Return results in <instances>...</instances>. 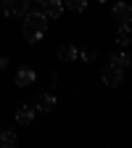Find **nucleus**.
<instances>
[{
    "instance_id": "nucleus-8",
    "label": "nucleus",
    "mask_w": 132,
    "mask_h": 148,
    "mask_svg": "<svg viewBox=\"0 0 132 148\" xmlns=\"http://www.w3.org/2000/svg\"><path fill=\"white\" fill-rule=\"evenodd\" d=\"M79 58V48L77 45H61L58 48V61H64V64H69V61H77Z\"/></svg>"
},
{
    "instance_id": "nucleus-13",
    "label": "nucleus",
    "mask_w": 132,
    "mask_h": 148,
    "mask_svg": "<svg viewBox=\"0 0 132 148\" xmlns=\"http://www.w3.org/2000/svg\"><path fill=\"white\" fill-rule=\"evenodd\" d=\"M64 8H69V11H77V13H82V11L87 8V0H64Z\"/></svg>"
},
{
    "instance_id": "nucleus-4",
    "label": "nucleus",
    "mask_w": 132,
    "mask_h": 148,
    "mask_svg": "<svg viewBox=\"0 0 132 148\" xmlns=\"http://www.w3.org/2000/svg\"><path fill=\"white\" fill-rule=\"evenodd\" d=\"M111 13H114V18L119 24H129L132 21V8L124 3V0H119V3H114V8H111Z\"/></svg>"
},
{
    "instance_id": "nucleus-6",
    "label": "nucleus",
    "mask_w": 132,
    "mask_h": 148,
    "mask_svg": "<svg viewBox=\"0 0 132 148\" xmlns=\"http://www.w3.org/2000/svg\"><path fill=\"white\" fill-rule=\"evenodd\" d=\"M34 79H37V74H34L29 66H21V69L16 71V87H29Z\"/></svg>"
},
{
    "instance_id": "nucleus-17",
    "label": "nucleus",
    "mask_w": 132,
    "mask_h": 148,
    "mask_svg": "<svg viewBox=\"0 0 132 148\" xmlns=\"http://www.w3.org/2000/svg\"><path fill=\"white\" fill-rule=\"evenodd\" d=\"M98 3H106V0H98Z\"/></svg>"
},
{
    "instance_id": "nucleus-12",
    "label": "nucleus",
    "mask_w": 132,
    "mask_h": 148,
    "mask_svg": "<svg viewBox=\"0 0 132 148\" xmlns=\"http://www.w3.org/2000/svg\"><path fill=\"white\" fill-rule=\"evenodd\" d=\"M11 145H16V135L11 130H0V148H11Z\"/></svg>"
},
{
    "instance_id": "nucleus-7",
    "label": "nucleus",
    "mask_w": 132,
    "mask_h": 148,
    "mask_svg": "<svg viewBox=\"0 0 132 148\" xmlns=\"http://www.w3.org/2000/svg\"><path fill=\"white\" fill-rule=\"evenodd\" d=\"M42 13L48 18H58L64 13V0H45L42 3Z\"/></svg>"
},
{
    "instance_id": "nucleus-10",
    "label": "nucleus",
    "mask_w": 132,
    "mask_h": 148,
    "mask_svg": "<svg viewBox=\"0 0 132 148\" xmlns=\"http://www.w3.org/2000/svg\"><path fill=\"white\" fill-rule=\"evenodd\" d=\"M34 119V106H18L16 108V122L18 124H32Z\"/></svg>"
},
{
    "instance_id": "nucleus-1",
    "label": "nucleus",
    "mask_w": 132,
    "mask_h": 148,
    "mask_svg": "<svg viewBox=\"0 0 132 148\" xmlns=\"http://www.w3.org/2000/svg\"><path fill=\"white\" fill-rule=\"evenodd\" d=\"M45 32H48V16L42 11H27L24 13V24H21L24 40L27 42H37Z\"/></svg>"
},
{
    "instance_id": "nucleus-11",
    "label": "nucleus",
    "mask_w": 132,
    "mask_h": 148,
    "mask_svg": "<svg viewBox=\"0 0 132 148\" xmlns=\"http://www.w3.org/2000/svg\"><path fill=\"white\" fill-rule=\"evenodd\" d=\"M129 40H132L129 24H119V29H116V45H119V48H127V45H129Z\"/></svg>"
},
{
    "instance_id": "nucleus-9",
    "label": "nucleus",
    "mask_w": 132,
    "mask_h": 148,
    "mask_svg": "<svg viewBox=\"0 0 132 148\" xmlns=\"http://www.w3.org/2000/svg\"><path fill=\"white\" fill-rule=\"evenodd\" d=\"M108 64L116 66V69H127V66H132V58H129L127 53H122V50H114V53L108 56Z\"/></svg>"
},
{
    "instance_id": "nucleus-16",
    "label": "nucleus",
    "mask_w": 132,
    "mask_h": 148,
    "mask_svg": "<svg viewBox=\"0 0 132 148\" xmlns=\"http://www.w3.org/2000/svg\"><path fill=\"white\" fill-rule=\"evenodd\" d=\"M29 3H34V5H42V3H45V0H29Z\"/></svg>"
},
{
    "instance_id": "nucleus-5",
    "label": "nucleus",
    "mask_w": 132,
    "mask_h": 148,
    "mask_svg": "<svg viewBox=\"0 0 132 148\" xmlns=\"http://www.w3.org/2000/svg\"><path fill=\"white\" fill-rule=\"evenodd\" d=\"M55 108V98L50 92H37L34 98V111H53Z\"/></svg>"
},
{
    "instance_id": "nucleus-15",
    "label": "nucleus",
    "mask_w": 132,
    "mask_h": 148,
    "mask_svg": "<svg viewBox=\"0 0 132 148\" xmlns=\"http://www.w3.org/2000/svg\"><path fill=\"white\" fill-rule=\"evenodd\" d=\"M8 69V58H3V56H0V71H5Z\"/></svg>"
},
{
    "instance_id": "nucleus-14",
    "label": "nucleus",
    "mask_w": 132,
    "mask_h": 148,
    "mask_svg": "<svg viewBox=\"0 0 132 148\" xmlns=\"http://www.w3.org/2000/svg\"><path fill=\"white\" fill-rule=\"evenodd\" d=\"M79 56H82V58H85L87 64H92V61H95V58H98V53H95V50H92V48H87V50H82Z\"/></svg>"
},
{
    "instance_id": "nucleus-3",
    "label": "nucleus",
    "mask_w": 132,
    "mask_h": 148,
    "mask_svg": "<svg viewBox=\"0 0 132 148\" xmlns=\"http://www.w3.org/2000/svg\"><path fill=\"white\" fill-rule=\"evenodd\" d=\"M29 11V0H3V13L16 18V16H24Z\"/></svg>"
},
{
    "instance_id": "nucleus-2",
    "label": "nucleus",
    "mask_w": 132,
    "mask_h": 148,
    "mask_svg": "<svg viewBox=\"0 0 132 148\" xmlns=\"http://www.w3.org/2000/svg\"><path fill=\"white\" fill-rule=\"evenodd\" d=\"M101 79H103L106 87H119V85L124 82V69H116V66L108 64V66L101 71Z\"/></svg>"
}]
</instances>
